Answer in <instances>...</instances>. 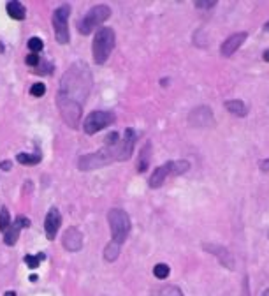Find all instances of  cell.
I'll return each instance as SVG.
<instances>
[{
    "instance_id": "cell-1",
    "label": "cell",
    "mask_w": 269,
    "mask_h": 296,
    "mask_svg": "<svg viewBox=\"0 0 269 296\" xmlns=\"http://www.w3.org/2000/svg\"><path fill=\"white\" fill-rule=\"evenodd\" d=\"M90 88H92V72L85 62L72 64L60 81L56 102H58L60 115L71 129L78 127L83 104L88 97Z\"/></svg>"
},
{
    "instance_id": "cell-2",
    "label": "cell",
    "mask_w": 269,
    "mask_h": 296,
    "mask_svg": "<svg viewBox=\"0 0 269 296\" xmlns=\"http://www.w3.org/2000/svg\"><path fill=\"white\" fill-rule=\"evenodd\" d=\"M108 221H109V228H111V236H113V244L120 245L124 244L129 238V233L132 229V222L131 217L125 210H120V208H113L108 214Z\"/></svg>"
},
{
    "instance_id": "cell-3",
    "label": "cell",
    "mask_w": 269,
    "mask_h": 296,
    "mask_svg": "<svg viewBox=\"0 0 269 296\" xmlns=\"http://www.w3.org/2000/svg\"><path fill=\"white\" fill-rule=\"evenodd\" d=\"M115 30L109 28V26H102L99 28L97 34L94 35V46H92V51H94V60L97 64H104L109 58L111 51L115 49Z\"/></svg>"
},
{
    "instance_id": "cell-4",
    "label": "cell",
    "mask_w": 269,
    "mask_h": 296,
    "mask_svg": "<svg viewBox=\"0 0 269 296\" xmlns=\"http://www.w3.org/2000/svg\"><path fill=\"white\" fill-rule=\"evenodd\" d=\"M190 169V162L188 161H167L165 164L158 166L153 171V175L149 176V187L158 189L165 182L167 176H176V175H183Z\"/></svg>"
},
{
    "instance_id": "cell-5",
    "label": "cell",
    "mask_w": 269,
    "mask_h": 296,
    "mask_svg": "<svg viewBox=\"0 0 269 296\" xmlns=\"http://www.w3.org/2000/svg\"><path fill=\"white\" fill-rule=\"evenodd\" d=\"M109 14H111V9H109V5H106V4L92 7L85 14V18L79 21V26H78L79 32H81V34H90V32L94 30V28H97L101 23H104L106 19L109 18Z\"/></svg>"
},
{
    "instance_id": "cell-6",
    "label": "cell",
    "mask_w": 269,
    "mask_h": 296,
    "mask_svg": "<svg viewBox=\"0 0 269 296\" xmlns=\"http://www.w3.org/2000/svg\"><path fill=\"white\" fill-rule=\"evenodd\" d=\"M115 161L116 159H115L113 150L109 146H106V148L95 152V154H88V155L79 157L78 168L81 169V171H90V169H97V168H101V166L111 164V162H115Z\"/></svg>"
},
{
    "instance_id": "cell-7",
    "label": "cell",
    "mask_w": 269,
    "mask_h": 296,
    "mask_svg": "<svg viewBox=\"0 0 269 296\" xmlns=\"http://www.w3.org/2000/svg\"><path fill=\"white\" fill-rule=\"evenodd\" d=\"M69 14H71V5L69 4L60 5L53 12V28H55L56 41L60 44L69 42Z\"/></svg>"
},
{
    "instance_id": "cell-8",
    "label": "cell",
    "mask_w": 269,
    "mask_h": 296,
    "mask_svg": "<svg viewBox=\"0 0 269 296\" xmlns=\"http://www.w3.org/2000/svg\"><path fill=\"white\" fill-rule=\"evenodd\" d=\"M135 139H137V134H135L134 129H127L124 134V138H120L115 145H111L113 152H115V159L116 161H127V159L132 157V152H134V145Z\"/></svg>"
},
{
    "instance_id": "cell-9",
    "label": "cell",
    "mask_w": 269,
    "mask_h": 296,
    "mask_svg": "<svg viewBox=\"0 0 269 296\" xmlns=\"http://www.w3.org/2000/svg\"><path fill=\"white\" fill-rule=\"evenodd\" d=\"M115 122V115L111 111H92L85 120V132L86 134H95V132L102 131L108 125H111Z\"/></svg>"
},
{
    "instance_id": "cell-10",
    "label": "cell",
    "mask_w": 269,
    "mask_h": 296,
    "mask_svg": "<svg viewBox=\"0 0 269 296\" xmlns=\"http://www.w3.org/2000/svg\"><path fill=\"white\" fill-rule=\"evenodd\" d=\"M188 124L192 127H213L215 125V116L213 111L208 106H197L195 109H192L188 115Z\"/></svg>"
},
{
    "instance_id": "cell-11",
    "label": "cell",
    "mask_w": 269,
    "mask_h": 296,
    "mask_svg": "<svg viewBox=\"0 0 269 296\" xmlns=\"http://www.w3.org/2000/svg\"><path fill=\"white\" fill-rule=\"evenodd\" d=\"M202 249H204L206 252H209V254H213L215 258H217L218 261L222 263V266H225L227 270H234V258H232V254L229 252L227 247L204 244V245H202Z\"/></svg>"
},
{
    "instance_id": "cell-12",
    "label": "cell",
    "mask_w": 269,
    "mask_h": 296,
    "mask_svg": "<svg viewBox=\"0 0 269 296\" xmlns=\"http://www.w3.org/2000/svg\"><path fill=\"white\" fill-rule=\"evenodd\" d=\"M247 37H248L247 32H238V34H232L231 37H227L224 42H222L220 53H222L224 56L234 55V53L238 51L239 48H241V44H243V42L247 41Z\"/></svg>"
},
{
    "instance_id": "cell-13",
    "label": "cell",
    "mask_w": 269,
    "mask_h": 296,
    "mask_svg": "<svg viewBox=\"0 0 269 296\" xmlns=\"http://www.w3.org/2000/svg\"><path fill=\"white\" fill-rule=\"evenodd\" d=\"M60 226H62V215H60V212L53 206V208H49L48 215H46V219H44V229H46L48 240H55Z\"/></svg>"
},
{
    "instance_id": "cell-14",
    "label": "cell",
    "mask_w": 269,
    "mask_h": 296,
    "mask_svg": "<svg viewBox=\"0 0 269 296\" xmlns=\"http://www.w3.org/2000/svg\"><path fill=\"white\" fill-rule=\"evenodd\" d=\"M30 224V221L25 217V215H19V217H16V222L12 226H9V229L4 233V242L7 245H14L16 240H18L19 236V231H21L23 228H26V226Z\"/></svg>"
},
{
    "instance_id": "cell-15",
    "label": "cell",
    "mask_w": 269,
    "mask_h": 296,
    "mask_svg": "<svg viewBox=\"0 0 269 296\" xmlns=\"http://www.w3.org/2000/svg\"><path fill=\"white\" fill-rule=\"evenodd\" d=\"M64 247L72 252L83 247V236L76 228H69L67 233L64 235Z\"/></svg>"
},
{
    "instance_id": "cell-16",
    "label": "cell",
    "mask_w": 269,
    "mask_h": 296,
    "mask_svg": "<svg viewBox=\"0 0 269 296\" xmlns=\"http://www.w3.org/2000/svg\"><path fill=\"white\" fill-rule=\"evenodd\" d=\"M225 109L229 113L236 116H247L248 115V106L245 104L243 101H239V99H231V101H225Z\"/></svg>"
},
{
    "instance_id": "cell-17",
    "label": "cell",
    "mask_w": 269,
    "mask_h": 296,
    "mask_svg": "<svg viewBox=\"0 0 269 296\" xmlns=\"http://www.w3.org/2000/svg\"><path fill=\"white\" fill-rule=\"evenodd\" d=\"M7 12L12 19H23L25 18V7L19 2H7Z\"/></svg>"
},
{
    "instance_id": "cell-18",
    "label": "cell",
    "mask_w": 269,
    "mask_h": 296,
    "mask_svg": "<svg viewBox=\"0 0 269 296\" xmlns=\"http://www.w3.org/2000/svg\"><path fill=\"white\" fill-rule=\"evenodd\" d=\"M149 148H151V145H144L142 146V150H141V155H139V164H137V171L139 173H144L146 171V168H148V164H149Z\"/></svg>"
},
{
    "instance_id": "cell-19",
    "label": "cell",
    "mask_w": 269,
    "mask_h": 296,
    "mask_svg": "<svg viewBox=\"0 0 269 296\" xmlns=\"http://www.w3.org/2000/svg\"><path fill=\"white\" fill-rule=\"evenodd\" d=\"M118 256H120V245L109 242L108 247L104 249V259H106V261H115Z\"/></svg>"
},
{
    "instance_id": "cell-20",
    "label": "cell",
    "mask_w": 269,
    "mask_h": 296,
    "mask_svg": "<svg viewBox=\"0 0 269 296\" xmlns=\"http://www.w3.org/2000/svg\"><path fill=\"white\" fill-rule=\"evenodd\" d=\"M16 161L21 162L25 166H34L41 161V155H32V154H18L16 155Z\"/></svg>"
},
{
    "instance_id": "cell-21",
    "label": "cell",
    "mask_w": 269,
    "mask_h": 296,
    "mask_svg": "<svg viewBox=\"0 0 269 296\" xmlns=\"http://www.w3.org/2000/svg\"><path fill=\"white\" fill-rule=\"evenodd\" d=\"M169 274H171V268L164 263H158V265L153 266V275L157 279H167Z\"/></svg>"
},
{
    "instance_id": "cell-22",
    "label": "cell",
    "mask_w": 269,
    "mask_h": 296,
    "mask_svg": "<svg viewBox=\"0 0 269 296\" xmlns=\"http://www.w3.org/2000/svg\"><path fill=\"white\" fill-rule=\"evenodd\" d=\"M9 226H11V219H9V210L7 208H2L0 210V231H7Z\"/></svg>"
},
{
    "instance_id": "cell-23",
    "label": "cell",
    "mask_w": 269,
    "mask_h": 296,
    "mask_svg": "<svg viewBox=\"0 0 269 296\" xmlns=\"http://www.w3.org/2000/svg\"><path fill=\"white\" fill-rule=\"evenodd\" d=\"M158 296H183V293H181L179 288H176V286H165V288L160 289Z\"/></svg>"
},
{
    "instance_id": "cell-24",
    "label": "cell",
    "mask_w": 269,
    "mask_h": 296,
    "mask_svg": "<svg viewBox=\"0 0 269 296\" xmlns=\"http://www.w3.org/2000/svg\"><path fill=\"white\" fill-rule=\"evenodd\" d=\"M46 256L44 254H37V256H26L25 258V263L26 266H30V268H37L39 265H41V261L44 259Z\"/></svg>"
},
{
    "instance_id": "cell-25",
    "label": "cell",
    "mask_w": 269,
    "mask_h": 296,
    "mask_svg": "<svg viewBox=\"0 0 269 296\" xmlns=\"http://www.w3.org/2000/svg\"><path fill=\"white\" fill-rule=\"evenodd\" d=\"M42 48H44V44H42V41H41L39 37H32V39L28 41V49H30L32 53H35V55H37V53L41 51Z\"/></svg>"
},
{
    "instance_id": "cell-26",
    "label": "cell",
    "mask_w": 269,
    "mask_h": 296,
    "mask_svg": "<svg viewBox=\"0 0 269 296\" xmlns=\"http://www.w3.org/2000/svg\"><path fill=\"white\" fill-rule=\"evenodd\" d=\"M44 92H46L44 83H34V85H32V88H30V94L35 95V97H42V95H44Z\"/></svg>"
},
{
    "instance_id": "cell-27",
    "label": "cell",
    "mask_w": 269,
    "mask_h": 296,
    "mask_svg": "<svg viewBox=\"0 0 269 296\" xmlns=\"http://www.w3.org/2000/svg\"><path fill=\"white\" fill-rule=\"evenodd\" d=\"M195 5H197L199 9H211V7H217V2H215V0H209V2H206V0H197Z\"/></svg>"
},
{
    "instance_id": "cell-28",
    "label": "cell",
    "mask_w": 269,
    "mask_h": 296,
    "mask_svg": "<svg viewBox=\"0 0 269 296\" xmlns=\"http://www.w3.org/2000/svg\"><path fill=\"white\" fill-rule=\"evenodd\" d=\"M26 64L32 65V67H35V65L39 64V56L35 55V53H30V55L26 56Z\"/></svg>"
},
{
    "instance_id": "cell-29",
    "label": "cell",
    "mask_w": 269,
    "mask_h": 296,
    "mask_svg": "<svg viewBox=\"0 0 269 296\" xmlns=\"http://www.w3.org/2000/svg\"><path fill=\"white\" fill-rule=\"evenodd\" d=\"M261 169H262V171H266V173L269 171V159H266V161L261 162Z\"/></svg>"
},
{
    "instance_id": "cell-30",
    "label": "cell",
    "mask_w": 269,
    "mask_h": 296,
    "mask_svg": "<svg viewBox=\"0 0 269 296\" xmlns=\"http://www.w3.org/2000/svg\"><path fill=\"white\" fill-rule=\"evenodd\" d=\"M0 168H2V169H11V162H9V161H4L2 164H0Z\"/></svg>"
},
{
    "instance_id": "cell-31",
    "label": "cell",
    "mask_w": 269,
    "mask_h": 296,
    "mask_svg": "<svg viewBox=\"0 0 269 296\" xmlns=\"http://www.w3.org/2000/svg\"><path fill=\"white\" fill-rule=\"evenodd\" d=\"M262 58H264L266 62H269V48H268V49H266V51H264V55H262Z\"/></svg>"
},
{
    "instance_id": "cell-32",
    "label": "cell",
    "mask_w": 269,
    "mask_h": 296,
    "mask_svg": "<svg viewBox=\"0 0 269 296\" xmlns=\"http://www.w3.org/2000/svg\"><path fill=\"white\" fill-rule=\"evenodd\" d=\"M264 30H266V32H269V21H266V23H264Z\"/></svg>"
},
{
    "instance_id": "cell-33",
    "label": "cell",
    "mask_w": 269,
    "mask_h": 296,
    "mask_svg": "<svg viewBox=\"0 0 269 296\" xmlns=\"http://www.w3.org/2000/svg\"><path fill=\"white\" fill-rule=\"evenodd\" d=\"M261 296H269V289H264V293H262Z\"/></svg>"
},
{
    "instance_id": "cell-34",
    "label": "cell",
    "mask_w": 269,
    "mask_h": 296,
    "mask_svg": "<svg viewBox=\"0 0 269 296\" xmlns=\"http://www.w3.org/2000/svg\"><path fill=\"white\" fill-rule=\"evenodd\" d=\"M5 296H16V295L12 291H9V293H5Z\"/></svg>"
},
{
    "instance_id": "cell-35",
    "label": "cell",
    "mask_w": 269,
    "mask_h": 296,
    "mask_svg": "<svg viewBox=\"0 0 269 296\" xmlns=\"http://www.w3.org/2000/svg\"><path fill=\"white\" fill-rule=\"evenodd\" d=\"M268 238H269V233H268Z\"/></svg>"
}]
</instances>
